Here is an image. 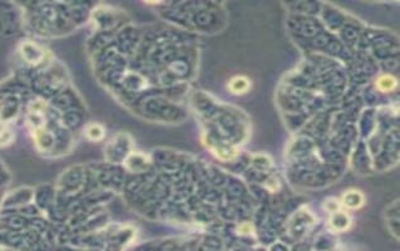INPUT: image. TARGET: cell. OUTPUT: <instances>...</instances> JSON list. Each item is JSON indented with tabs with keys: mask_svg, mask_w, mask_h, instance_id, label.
<instances>
[{
	"mask_svg": "<svg viewBox=\"0 0 400 251\" xmlns=\"http://www.w3.org/2000/svg\"><path fill=\"white\" fill-rule=\"evenodd\" d=\"M230 89L231 92L236 94H242L245 92H247V89L250 88V82H248L247 78L245 77H236L233 79H231L230 82Z\"/></svg>",
	"mask_w": 400,
	"mask_h": 251,
	"instance_id": "cell-3",
	"label": "cell"
},
{
	"mask_svg": "<svg viewBox=\"0 0 400 251\" xmlns=\"http://www.w3.org/2000/svg\"><path fill=\"white\" fill-rule=\"evenodd\" d=\"M330 225L335 231H344L350 226V218L342 211H335L330 218Z\"/></svg>",
	"mask_w": 400,
	"mask_h": 251,
	"instance_id": "cell-2",
	"label": "cell"
},
{
	"mask_svg": "<svg viewBox=\"0 0 400 251\" xmlns=\"http://www.w3.org/2000/svg\"><path fill=\"white\" fill-rule=\"evenodd\" d=\"M342 204L349 209H359L364 204V196L358 190H349L342 196Z\"/></svg>",
	"mask_w": 400,
	"mask_h": 251,
	"instance_id": "cell-1",
	"label": "cell"
},
{
	"mask_svg": "<svg viewBox=\"0 0 400 251\" xmlns=\"http://www.w3.org/2000/svg\"><path fill=\"white\" fill-rule=\"evenodd\" d=\"M376 86H378V88L380 89V91L389 92L397 86V80H395V78L392 77V75L384 74L378 78V80H376Z\"/></svg>",
	"mask_w": 400,
	"mask_h": 251,
	"instance_id": "cell-4",
	"label": "cell"
},
{
	"mask_svg": "<svg viewBox=\"0 0 400 251\" xmlns=\"http://www.w3.org/2000/svg\"><path fill=\"white\" fill-rule=\"evenodd\" d=\"M252 229H254V227H252V225L247 224V222H246V224L241 225L240 229H238V231L242 232V234H250V232L252 231Z\"/></svg>",
	"mask_w": 400,
	"mask_h": 251,
	"instance_id": "cell-5",
	"label": "cell"
}]
</instances>
